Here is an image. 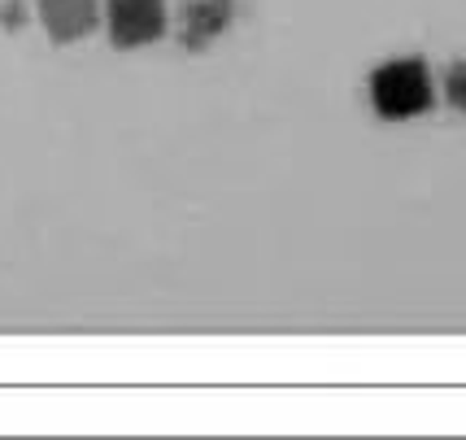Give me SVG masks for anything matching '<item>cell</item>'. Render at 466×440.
Wrapping results in <instances>:
<instances>
[{
  "instance_id": "cell-2",
  "label": "cell",
  "mask_w": 466,
  "mask_h": 440,
  "mask_svg": "<svg viewBox=\"0 0 466 440\" xmlns=\"http://www.w3.org/2000/svg\"><path fill=\"white\" fill-rule=\"evenodd\" d=\"M105 22L114 48H148L166 36V0H109Z\"/></svg>"
},
{
  "instance_id": "cell-1",
  "label": "cell",
  "mask_w": 466,
  "mask_h": 440,
  "mask_svg": "<svg viewBox=\"0 0 466 440\" xmlns=\"http://www.w3.org/2000/svg\"><path fill=\"white\" fill-rule=\"evenodd\" d=\"M436 83L423 57H392L370 70V109L384 122H410L431 114Z\"/></svg>"
},
{
  "instance_id": "cell-5",
  "label": "cell",
  "mask_w": 466,
  "mask_h": 440,
  "mask_svg": "<svg viewBox=\"0 0 466 440\" xmlns=\"http://www.w3.org/2000/svg\"><path fill=\"white\" fill-rule=\"evenodd\" d=\"M445 100L458 114H466V61H453L445 70Z\"/></svg>"
},
{
  "instance_id": "cell-4",
  "label": "cell",
  "mask_w": 466,
  "mask_h": 440,
  "mask_svg": "<svg viewBox=\"0 0 466 440\" xmlns=\"http://www.w3.org/2000/svg\"><path fill=\"white\" fill-rule=\"evenodd\" d=\"M40 22L53 44H79L101 26L96 0H40Z\"/></svg>"
},
{
  "instance_id": "cell-3",
  "label": "cell",
  "mask_w": 466,
  "mask_h": 440,
  "mask_svg": "<svg viewBox=\"0 0 466 440\" xmlns=\"http://www.w3.org/2000/svg\"><path fill=\"white\" fill-rule=\"evenodd\" d=\"M236 22V0H187L179 14V40L187 53H205Z\"/></svg>"
}]
</instances>
